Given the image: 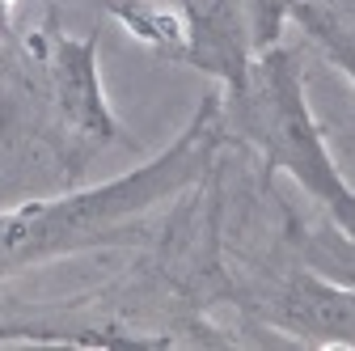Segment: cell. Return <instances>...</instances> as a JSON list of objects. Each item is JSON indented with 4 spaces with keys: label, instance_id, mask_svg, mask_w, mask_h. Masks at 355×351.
<instances>
[{
    "label": "cell",
    "instance_id": "1",
    "mask_svg": "<svg viewBox=\"0 0 355 351\" xmlns=\"http://www.w3.org/2000/svg\"><path fill=\"white\" fill-rule=\"evenodd\" d=\"M225 144L229 136L220 123L216 89L195 106L178 140L144 165L102 187H68L60 195L0 212V280L47 267L55 258L140 241V225L161 203L195 191L199 182H207V173H216V157Z\"/></svg>",
    "mask_w": 355,
    "mask_h": 351
},
{
    "label": "cell",
    "instance_id": "2",
    "mask_svg": "<svg viewBox=\"0 0 355 351\" xmlns=\"http://www.w3.org/2000/svg\"><path fill=\"white\" fill-rule=\"evenodd\" d=\"M110 148H131V136L102 89L98 34L72 38L51 13L5 55L0 161L42 153L68 178V187H76L85 169Z\"/></svg>",
    "mask_w": 355,
    "mask_h": 351
},
{
    "label": "cell",
    "instance_id": "3",
    "mask_svg": "<svg viewBox=\"0 0 355 351\" xmlns=\"http://www.w3.org/2000/svg\"><path fill=\"white\" fill-rule=\"evenodd\" d=\"M220 123L229 140L262 161V173H288L326 221L355 241V187L343 178L313 119L300 47L275 42L258 51L233 85H220Z\"/></svg>",
    "mask_w": 355,
    "mask_h": 351
},
{
    "label": "cell",
    "instance_id": "4",
    "mask_svg": "<svg viewBox=\"0 0 355 351\" xmlns=\"http://www.w3.org/2000/svg\"><path fill=\"white\" fill-rule=\"evenodd\" d=\"M229 305L254 326H266L284 343L304 347H355V288L326 280L322 271L304 267H275L271 275L237 280Z\"/></svg>",
    "mask_w": 355,
    "mask_h": 351
},
{
    "label": "cell",
    "instance_id": "5",
    "mask_svg": "<svg viewBox=\"0 0 355 351\" xmlns=\"http://www.w3.org/2000/svg\"><path fill=\"white\" fill-rule=\"evenodd\" d=\"M182 30L178 64L199 68L220 85H233L245 64L275 47L292 0H157Z\"/></svg>",
    "mask_w": 355,
    "mask_h": 351
},
{
    "label": "cell",
    "instance_id": "6",
    "mask_svg": "<svg viewBox=\"0 0 355 351\" xmlns=\"http://www.w3.org/2000/svg\"><path fill=\"white\" fill-rule=\"evenodd\" d=\"M288 22L355 85V0H292Z\"/></svg>",
    "mask_w": 355,
    "mask_h": 351
},
{
    "label": "cell",
    "instance_id": "7",
    "mask_svg": "<svg viewBox=\"0 0 355 351\" xmlns=\"http://www.w3.org/2000/svg\"><path fill=\"white\" fill-rule=\"evenodd\" d=\"M13 13H17V0H0V38H9V26H13Z\"/></svg>",
    "mask_w": 355,
    "mask_h": 351
}]
</instances>
